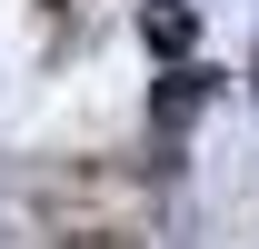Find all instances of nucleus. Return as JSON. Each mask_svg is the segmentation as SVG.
<instances>
[{
	"label": "nucleus",
	"mask_w": 259,
	"mask_h": 249,
	"mask_svg": "<svg viewBox=\"0 0 259 249\" xmlns=\"http://www.w3.org/2000/svg\"><path fill=\"white\" fill-rule=\"evenodd\" d=\"M140 40H150L160 60H180V50L199 40V10H190V0H150V10H140Z\"/></svg>",
	"instance_id": "f257e3e1"
},
{
	"label": "nucleus",
	"mask_w": 259,
	"mask_h": 249,
	"mask_svg": "<svg viewBox=\"0 0 259 249\" xmlns=\"http://www.w3.org/2000/svg\"><path fill=\"white\" fill-rule=\"evenodd\" d=\"M190 110H199V70H180V80H169V90H160V120L180 130V120H190Z\"/></svg>",
	"instance_id": "f03ea898"
}]
</instances>
